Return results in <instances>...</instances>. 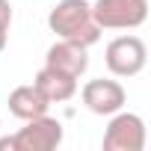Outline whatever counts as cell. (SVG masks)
Instances as JSON below:
<instances>
[{"instance_id": "obj_8", "label": "cell", "mask_w": 151, "mask_h": 151, "mask_svg": "<svg viewBox=\"0 0 151 151\" xmlns=\"http://www.w3.org/2000/svg\"><path fill=\"white\" fill-rule=\"evenodd\" d=\"M33 83H36V89L50 104H62V101H71L74 95H77V77H68V74H62L56 68H47V65L39 68Z\"/></svg>"}, {"instance_id": "obj_4", "label": "cell", "mask_w": 151, "mask_h": 151, "mask_svg": "<svg viewBox=\"0 0 151 151\" xmlns=\"http://www.w3.org/2000/svg\"><path fill=\"white\" fill-rule=\"evenodd\" d=\"M104 62L116 77H136L148 62V47L139 36H116L104 50Z\"/></svg>"}, {"instance_id": "obj_2", "label": "cell", "mask_w": 151, "mask_h": 151, "mask_svg": "<svg viewBox=\"0 0 151 151\" xmlns=\"http://www.w3.org/2000/svg\"><path fill=\"white\" fill-rule=\"evenodd\" d=\"M92 15L101 30H136L148 18V0H95Z\"/></svg>"}, {"instance_id": "obj_6", "label": "cell", "mask_w": 151, "mask_h": 151, "mask_svg": "<svg viewBox=\"0 0 151 151\" xmlns=\"http://www.w3.org/2000/svg\"><path fill=\"white\" fill-rule=\"evenodd\" d=\"M80 98L86 104L89 113L95 116H113L119 110H124L127 104V92L119 80H110V77H95L89 80L83 89H80Z\"/></svg>"}, {"instance_id": "obj_3", "label": "cell", "mask_w": 151, "mask_h": 151, "mask_svg": "<svg viewBox=\"0 0 151 151\" xmlns=\"http://www.w3.org/2000/svg\"><path fill=\"white\" fill-rule=\"evenodd\" d=\"M62 136H65L62 122L45 113L39 119H27L24 127L9 136V142L12 151H53L62 145Z\"/></svg>"}, {"instance_id": "obj_11", "label": "cell", "mask_w": 151, "mask_h": 151, "mask_svg": "<svg viewBox=\"0 0 151 151\" xmlns=\"http://www.w3.org/2000/svg\"><path fill=\"white\" fill-rule=\"evenodd\" d=\"M6 42H9V27H0V53L6 50Z\"/></svg>"}, {"instance_id": "obj_1", "label": "cell", "mask_w": 151, "mask_h": 151, "mask_svg": "<svg viewBox=\"0 0 151 151\" xmlns=\"http://www.w3.org/2000/svg\"><path fill=\"white\" fill-rule=\"evenodd\" d=\"M47 27L68 42H77L83 47H92L101 39V27L95 24L89 0H59L47 15Z\"/></svg>"}, {"instance_id": "obj_10", "label": "cell", "mask_w": 151, "mask_h": 151, "mask_svg": "<svg viewBox=\"0 0 151 151\" xmlns=\"http://www.w3.org/2000/svg\"><path fill=\"white\" fill-rule=\"evenodd\" d=\"M0 27H12V3L0 0Z\"/></svg>"}, {"instance_id": "obj_7", "label": "cell", "mask_w": 151, "mask_h": 151, "mask_svg": "<svg viewBox=\"0 0 151 151\" xmlns=\"http://www.w3.org/2000/svg\"><path fill=\"white\" fill-rule=\"evenodd\" d=\"M45 65L80 80L83 74L89 71V47H83V45H77V42H68V39H59V42H53V45L47 47Z\"/></svg>"}, {"instance_id": "obj_5", "label": "cell", "mask_w": 151, "mask_h": 151, "mask_svg": "<svg viewBox=\"0 0 151 151\" xmlns=\"http://www.w3.org/2000/svg\"><path fill=\"white\" fill-rule=\"evenodd\" d=\"M145 122L136 113H113L104 130V151H142L145 148Z\"/></svg>"}, {"instance_id": "obj_9", "label": "cell", "mask_w": 151, "mask_h": 151, "mask_svg": "<svg viewBox=\"0 0 151 151\" xmlns=\"http://www.w3.org/2000/svg\"><path fill=\"white\" fill-rule=\"evenodd\" d=\"M50 110V101L36 89V83H24V86H15L12 95H9V113L21 122L27 119H39Z\"/></svg>"}]
</instances>
